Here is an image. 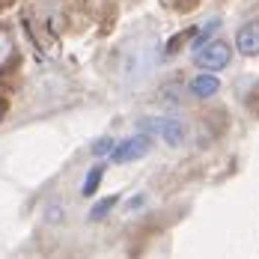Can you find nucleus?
<instances>
[{"label":"nucleus","mask_w":259,"mask_h":259,"mask_svg":"<svg viewBox=\"0 0 259 259\" xmlns=\"http://www.w3.org/2000/svg\"><path fill=\"white\" fill-rule=\"evenodd\" d=\"M99 182H102V167L90 170V179H87V188H83V191H87V194H93V188H96Z\"/></svg>","instance_id":"obj_6"},{"label":"nucleus","mask_w":259,"mask_h":259,"mask_svg":"<svg viewBox=\"0 0 259 259\" xmlns=\"http://www.w3.org/2000/svg\"><path fill=\"white\" fill-rule=\"evenodd\" d=\"M218 90V78H200L194 80V93L197 96H208V93H214Z\"/></svg>","instance_id":"obj_5"},{"label":"nucleus","mask_w":259,"mask_h":259,"mask_svg":"<svg viewBox=\"0 0 259 259\" xmlns=\"http://www.w3.org/2000/svg\"><path fill=\"white\" fill-rule=\"evenodd\" d=\"M197 60H200V66H208V69L227 66V63H230V51H227V45H211V48H206Z\"/></svg>","instance_id":"obj_3"},{"label":"nucleus","mask_w":259,"mask_h":259,"mask_svg":"<svg viewBox=\"0 0 259 259\" xmlns=\"http://www.w3.org/2000/svg\"><path fill=\"white\" fill-rule=\"evenodd\" d=\"M238 48L244 54H259V21H250L244 30H238Z\"/></svg>","instance_id":"obj_2"},{"label":"nucleus","mask_w":259,"mask_h":259,"mask_svg":"<svg viewBox=\"0 0 259 259\" xmlns=\"http://www.w3.org/2000/svg\"><path fill=\"white\" fill-rule=\"evenodd\" d=\"M214 27H218V21H208V27H206V30H203V33H200V36H197V39H194V48H200V45L206 42V39H208V33H211Z\"/></svg>","instance_id":"obj_7"},{"label":"nucleus","mask_w":259,"mask_h":259,"mask_svg":"<svg viewBox=\"0 0 259 259\" xmlns=\"http://www.w3.org/2000/svg\"><path fill=\"white\" fill-rule=\"evenodd\" d=\"M107 146H110V140L104 137L102 143H96V149H93V152H96V155H99V152H107Z\"/></svg>","instance_id":"obj_8"},{"label":"nucleus","mask_w":259,"mask_h":259,"mask_svg":"<svg viewBox=\"0 0 259 259\" xmlns=\"http://www.w3.org/2000/svg\"><path fill=\"white\" fill-rule=\"evenodd\" d=\"M155 51H158V39L149 33L134 36L119 48V80L125 87H137L143 83L146 75L155 69Z\"/></svg>","instance_id":"obj_1"},{"label":"nucleus","mask_w":259,"mask_h":259,"mask_svg":"<svg viewBox=\"0 0 259 259\" xmlns=\"http://www.w3.org/2000/svg\"><path fill=\"white\" fill-rule=\"evenodd\" d=\"M146 149H149V140H146V137H134V140H128V143H122V146H119L116 161H131V158H140Z\"/></svg>","instance_id":"obj_4"}]
</instances>
